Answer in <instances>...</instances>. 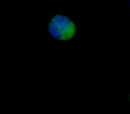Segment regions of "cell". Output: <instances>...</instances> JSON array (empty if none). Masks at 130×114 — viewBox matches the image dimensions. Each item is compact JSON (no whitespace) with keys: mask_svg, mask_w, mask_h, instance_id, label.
<instances>
[{"mask_svg":"<svg viewBox=\"0 0 130 114\" xmlns=\"http://www.w3.org/2000/svg\"><path fill=\"white\" fill-rule=\"evenodd\" d=\"M50 35L59 40H69L75 35L76 27L69 17L64 15H56L50 21Z\"/></svg>","mask_w":130,"mask_h":114,"instance_id":"cell-1","label":"cell"}]
</instances>
